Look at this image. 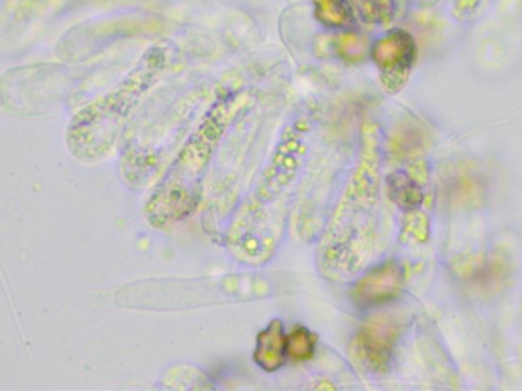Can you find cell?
<instances>
[{
  "mask_svg": "<svg viewBox=\"0 0 522 391\" xmlns=\"http://www.w3.org/2000/svg\"><path fill=\"white\" fill-rule=\"evenodd\" d=\"M309 127L289 130L251 198L229 230L228 243L237 259L251 265L268 262L283 233L287 199L306 155Z\"/></svg>",
  "mask_w": 522,
  "mask_h": 391,
  "instance_id": "cell-1",
  "label": "cell"
},
{
  "mask_svg": "<svg viewBox=\"0 0 522 391\" xmlns=\"http://www.w3.org/2000/svg\"><path fill=\"white\" fill-rule=\"evenodd\" d=\"M379 196V156L373 130L364 135L361 161L345 188L321 243V268L333 278L358 274L373 249Z\"/></svg>",
  "mask_w": 522,
  "mask_h": 391,
  "instance_id": "cell-2",
  "label": "cell"
},
{
  "mask_svg": "<svg viewBox=\"0 0 522 391\" xmlns=\"http://www.w3.org/2000/svg\"><path fill=\"white\" fill-rule=\"evenodd\" d=\"M228 110L229 104L223 103L205 117L156 185L145 207L155 227L182 222L199 207L203 178L231 120Z\"/></svg>",
  "mask_w": 522,
  "mask_h": 391,
  "instance_id": "cell-3",
  "label": "cell"
},
{
  "mask_svg": "<svg viewBox=\"0 0 522 391\" xmlns=\"http://www.w3.org/2000/svg\"><path fill=\"white\" fill-rule=\"evenodd\" d=\"M145 62V68L138 69L120 91L84 110L74 121L69 130V144L81 158H103L110 152L127 115L164 66L165 55L158 59L155 54H150Z\"/></svg>",
  "mask_w": 522,
  "mask_h": 391,
  "instance_id": "cell-4",
  "label": "cell"
},
{
  "mask_svg": "<svg viewBox=\"0 0 522 391\" xmlns=\"http://www.w3.org/2000/svg\"><path fill=\"white\" fill-rule=\"evenodd\" d=\"M416 55V42L410 33L403 30H393L374 43L371 59L379 69L385 91L397 94L406 85Z\"/></svg>",
  "mask_w": 522,
  "mask_h": 391,
  "instance_id": "cell-5",
  "label": "cell"
},
{
  "mask_svg": "<svg viewBox=\"0 0 522 391\" xmlns=\"http://www.w3.org/2000/svg\"><path fill=\"white\" fill-rule=\"evenodd\" d=\"M396 341V327L388 320L370 321L365 324L352 343V356L361 369L384 372L390 364Z\"/></svg>",
  "mask_w": 522,
  "mask_h": 391,
  "instance_id": "cell-6",
  "label": "cell"
},
{
  "mask_svg": "<svg viewBox=\"0 0 522 391\" xmlns=\"http://www.w3.org/2000/svg\"><path fill=\"white\" fill-rule=\"evenodd\" d=\"M402 286V271L394 263L377 266L359 278L352 297L361 306H376L396 297Z\"/></svg>",
  "mask_w": 522,
  "mask_h": 391,
  "instance_id": "cell-7",
  "label": "cell"
},
{
  "mask_svg": "<svg viewBox=\"0 0 522 391\" xmlns=\"http://www.w3.org/2000/svg\"><path fill=\"white\" fill-rule=\"evenodd\" d=\"M287 333L284 332L283 323L280 320H272L265 330L257 335L255 344L254 361L265 372H275L281 369L286 362Z\"/></svg>",
  "mask_w": 522,
  "mask_h": 391,
  "instance_id": "cell-8",
  "label": "cell"
},
{
  "mask_svg": "<svg viewBox=\"0 0 522 391\" xmlns=\"http://www.w3.org/2000/svg\"><path fill=\"white\" fill-rule=\"evenodd\" d=\"M315 16L330 28H348L356 22V11L350 0H313Z\"/></svg>",
  "mask_w": 522,
  "mask_h": 391,
  "instance_id": "cell-9",
  "label": "cell"
},
{
  "mask_svg": "<svg viewBox=\"0 0 522 391\" xmlns=\"http://www.w3.org/2000/svg\"><path fill=\"white\" fill-rule=\"evenodd\" d=\"M359 19L368 25H387L396 16V0H353Z\"/></svg>",
  "mask_w": 522,
  "mask_h": 391,
  "instance_id": "cell-10",
  "label": "cell"
},
{
  "mask_svg": "<svg viewBox=\"0 0 522 391\" xmlns=\"http://www.w3.org/2000/svg\"><path fill=\"white\" fill-rule=\"evenodd\" d=\"M388 193L390 198L405 210H413L422 202V193L419 187L402 173H394L387 179Z\"/></svg>",
  "mask_w": 522,
  "mask_h": 391,
  "instance_id": "cell-11",
  "label": "cell"
},
{
  "mask_svg": "<svg viewBox=\"0 0 522 391\" xmlns=\"http://www.w3.org/2000/svg\"><path fill=\"white\" fill-rule=\"evenodd\" d=\"M316 337L306 327H295L287 333L286 353L294 361H309L315 355Z\"/></svg>",
  "mask_w": 522,
  "mask_h": 391,
  "instance_id": "cell-12",
  "label": "cell"
},
{
  "mask_svg": "<svg viewBox=\"0 0 522 391\" xmlns=\"http://www.w3.org/2000/svg\"><path fill=\"white\" fill-rule=\"evenodd\" d=\"M481 0H457L458 13L469 14L477 10Z\"/></svg>",
  "mask_w": 522,
  "mask_h": 391,
  "instance_id": "cell-13",
  "label": "cell"
}]
</instances>
